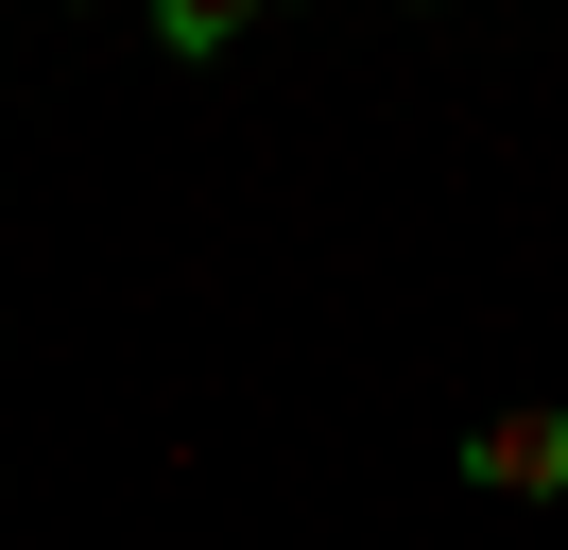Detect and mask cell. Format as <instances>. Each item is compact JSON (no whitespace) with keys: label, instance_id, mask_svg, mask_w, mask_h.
I'll use <instances>...</instances> for the list:
<instances>
[{"label":"cell","instance_id":"obj_1","mask_svg":"<svg viewBox=\"0 0 568 550\" xmlns=\"http://www.w3.org/2000/svg\"><path fill=\"white\" fill-rule=\"evenodd\" d=\"M465 481H483V499H568V412L551 396L483 412V430H465Z\"/></svg>","mask_w":568,"mask_h":550},{"label":"cell","instance_id":"obj_2","mask_svg":"<svg viewBox=\"0 0 568 550\" xmlns=\"http://www.w3.org/2000/svg\"><path fill=\"white\" fill-rule=\"evenodd\" d=\"M139 18H155V52H173V69H207V52H242L276 0H139Z\"/></svg>","mask_w":568,"mask_h":550}]
</instances>
